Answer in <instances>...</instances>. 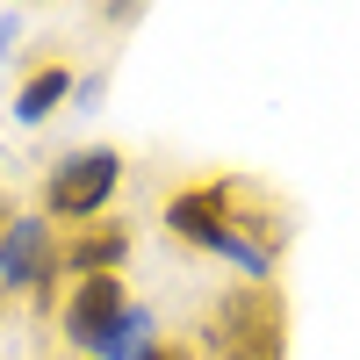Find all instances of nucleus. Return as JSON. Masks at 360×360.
<instances>
[{
    "mask_svg": "<svg viewBox=\"0 0 360 360\" xmlns=\"http://www.w3.org/2000/svg\"><path fill=\"white\" fill-rule=\"evenodd\" d=\"M166 231L195 252H217L231 266H245L252 281H266L288 252V217L266 202L252 180H202L166 202Z\"/></svg>",
    "mask_w": 360,
    "mask_h": 360,
    "instance_id": "obj_1",
    "label": "nucleus"
},
{
    "mask_svg": "<svg viewBox=\"0 0 360 360\" xmlns=\"http://www.w3.org/2000/svg\"><path fill=\"white\" fill-rule=\"evenodd\" d=\"M195 360H288V295L281 281H238L195 324Z\"/></svg>",
    "mask_w": 360,
    "mask_h": 360,
    "instance_id": "obj_2",
    "label": "nucleus"
},
{
    "mask_svg": "<svg viewBox=\"0 0 360 360\" xmlns=\"http://www.w3.org/2000/svg\"><path fill=\"white\" fill-rule=\"evenodd\" d=\"M115 188H123V152L115 144H86V152L58 159L44 173V217L51 224H94L115 202Z\"/></svg>",
    "mask_w": 360,
    "mask_h": 360,
    "instance_id": "obj_3",
    "label": "nucleus"
},
{
    "mask_svg": "<svg viewBox=\"0 0 360 360\" xmlns=\"http://www.w3.org/2000/svg\"><path fill=\"white\" fill-rule=\"evenodd\" d=\"M51 274H58L51 217H15L8 238H0V295H37L51 310Z\"/></svg>",
    "mask_w": 360,
    "mask_h": 360,
    "instance_id": "obj_4",
    "label": "nucleus"
},
{
    "mask_svg": "<svg viewBox=\"0 0 360 360\" xmlns=\"http://www.w3.org/2000/svg\"><path fill=\"white\" fill-rule=\"evenodd\" d=\"M123 310H130V281H123V274H86V281L65 295V303H58L65 346H72V353H101L108 332L123 324Z\"/></svg>",
    "mask_w": 360,
    "mask_h": 360,
    "instance_id": "obj_5",
    "label": "nucleus"
},
{
    "mask_svg": "<svg viewBox=\"0 0 360 360\" xmlns=\"http://www.w3.org/2000/svg\"><path fill=\"white\" fill-rule=\"evenodd\" d=\"M123 259H130V224H94V231H79L72 245H58V274H72V281H86V274H123Z\"/></svg>",
    "mask_w": 360,
    "mask_h": 360,
    "instance_id": "obj_6",
    "label": "nucleus"
},
{
    "mask_svg": "<svg viewBox=\"0 0 360 360\" xmlns=\"http://www.w3.org/2000/svg\"><path fill=\"white\" fill-rule=\"evenodd\" d=\"M65 94H72V65H65V58H44V65L22 79V94H15V123H29V130H37L44 115L65 101Z\"/></svg>",
    "mask_w": 360,
    "mask_h": 360,
    "instance_id": "obj_7",
    "label": "nucleus"
},
{
    "mask_svg": "<svg viewBox=\"0 0 360 360\" xmlns=\"http://www.w3.org/2000/svg\"><path fill=\"white\" fill-rule=\"evenodd\" d=\"M130 360H195V339H152V346L130 353Z\"/></svg>",
    "mask_w": 360,
    "mask_h": 360,
    "instance_id": "obj_8",
    "label": "nucleus"
},
{
    "mask_svg": "<svg viewBox=\"0 0 360 360\" xmlns=\"http://www.w3.org/2000/svg\"><path fill=\"white\" fill-rule=\"evenodd\" d=\"M15 217H22V209H15L8 195H0V238H8V224H15Z\"/></svg>",
    "mask_w": 360,
    "mask_h": 360,
    "instance_id": "obj_9",
    "label": "nucleus"
}]
</instances>
